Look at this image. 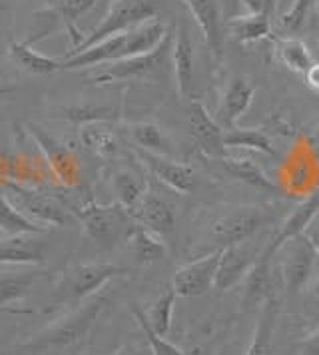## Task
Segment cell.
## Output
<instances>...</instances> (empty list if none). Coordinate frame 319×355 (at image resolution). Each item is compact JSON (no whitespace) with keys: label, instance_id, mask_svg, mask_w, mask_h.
Wrapping results in <instances>:
<instances>
[{"label":"cell","instance_id":"obj_12","mask_svg":"<svg viewBox=\"0 0 319 355\" xmlns=\"http://www.w3.org/2000/svg\"><path fill=\"white\" fill-rule=\"evenodd\" d=\"M94 4L96 0H54V2L48 6V10L36 15L38 20H42L44 24L38 28V34L28 38L26 42L32 46L34 42L46 38L48 34H50V31L56 26V22H62L64 26H66V31H68V34H70V40H72L74 49H76L80 42L84 40V36H82V33L78 31L76 22H78V18L84 17Z\"/></svg>","mask_w":319,"mask_h":355},{"label":"cell","instance_id":"obj_48","mask_svg":"<svg viewBox=\"0 0 319 355\" xmlns=\"http://www.w3.org/2000/svg\"><path fill=\"white\" fill-rule=\"evenodd\" d=\"M44 2H46L48 6H50V4H52V2H54V0H44Z\"/></svg>","mask_w":319,"mask_h":355},{"label":"cell","instance_id":"obj_36","mask_svg":"<svg viewBox=\"0 0 319 355\" xmlns=\"http://www.w3.org/2000/svg\"><path fill=\"white\" fill-rule=\"evenodd\" d=\"M311 4L313 0H293L291 6L287 8L284 15L275 18V31L277 36H295L303 31L307 17L311 12Z\"/></svg>","mask_w":319,"mask_h":355},{"label":"cell","instance_id":"obj_34","mask_svg":"<svg viewBox=\"0 0 319 355\" xmlns=\"http://www.w3.org/2000/svg\"><path fill=\"white\" fill-rule=\"evenodd\" d=\"M114 192L118 194V202L130 210L148 192V180L134 170H120L114 176Z\"/></svg>","mask_w":319,"mask_h":355},{"label":"cell","instance_id":"obj_7","mask_svg":"<svg viewBox=\"0 0 319 355\" xmlns=\"http://www.w3.org/2000/svg\"><path fill=\"white\" fill-rule=\"evenodd\" d=\"M172 38H174V31H170L168 36L160 42V46H156L152 52L128 58V60H120L114 64H106L102 72L92 76V80L96 84H112V82L120 80L156 78L172 54Z\"/></svg>","mask_w":319,"mask_h":355},{"label":"cell","instance_id":"obj_28","mask_svg":"<svg viewBox=\"0 0 319 355\" xmlns=\"http://www.w3.org/2000/svg\"><path fill=\"white\" fill-rule=\"evenodd\" d=\"M42 277H46V272L38 266H32L31 270L0 275V306H10L16 300H22L32 290V286Z\"/></svg>","mask_w":319,"mask_h":355},{"label":"cell","instance_id":"obj_31","mask_svg":"<svg viewBox=\"0 0 319 355\" xmlns=\"http://www.w3.org/2000/svg\"><path fill=\"white\" fill-rule=\"evenodd\" d=\"M80 138H82V144L98 158L110 160L118 154V140H116L114 132L102 128L100 122L80 126Z\"/></svg>","mask_w":319,"mask_h":355},{"label":"cell","instance_id":"obj_5","mask_svg":"<svg viewBox=\"0 0 319 355\" xmlns=\"http://www.w3.org/2000/svg\"><path fill=\"white\" fill-rule=\"evenodd\" d=\"M162 4H164V0H112L104 18L88 33V36L80 42L76 49L70 50L68 56L88 50L92 44L108 38L112 34L126 33V31H132L144 22L158 18Z\"/></svg>","mask_w":319,"mask_h":355},{"label":"cell","instance_id":"obj_24","mask_svg":"<svg viewBox=\"0 0 319 355\" xmlns=\"http://www.w3.org/2000/svg\"><path fill=\"white\" fill-rule=\"evenodd\" d=\"M271 42H273V54H275L277 62L289 68L291 72H298V74L305 76V72L316 62L313 54L298 38H291V36H271Z\"/></svg>","mask_w":319,"mask_h":355},{"label":"cell","instance_id":"obj_17","mask_svg":"<svg viewBox=\"0 0 319 355\" xmlns=\"http://www.w3.org/2000/svg\"><path fill=\"white\" fill-rule=\"evenodd\" d=\"M257 258H259L257 250L248 242L222 250L220 266L216 272V288L220 291L236 288L239 282L245 279L248 274L254 270Z\"/></svg>","mask_w":319,"mask_h":355},{"label":"cell","instance_id":"obj_2","mask_svg":"<svg viewBox=\"0 0 319 355\" xmlns=\"http://www.w3.org/2000/svg\"><path fill=\"white\" fill-rule=\"evenodd\" d=\"M106 304H108L106 297L94 295L92 300H88L78 309H74L64 320L50 325L44 331H40L38 336H34L24 343H18L10 349H2L0 355H36L42 354V352H50V349L70 347L90 334V329L98 322V318L104 311Z\"/></svg>","mask_w":319,"mask_h":355},{"label":"cell","instance_id":"obj_1","mask_svg":"<svg viewBox=\"0 0 319 355\" xmlns=\"http://www.w3.org/2000/svg\"><path fill=\"white\" fill-rule=\"evenodd\" d=\"M168 28L158 18L144 22L140 26L126 31V33L112 34L108 38L92 44L88 50L72 54L60 60V72L64 70H84L128 60L134 56H142L160 46V42L168 36Z\"/></svg>","mask_w":319,"mask_h":355},{"label":"cell","instance_id":"obj_27","mask_svg":"<svg viewBox=\"0 0 319 355\" xmlns=\"http://www.w3.org/2000/svg\"><path fill=\"white\" fill-rule=\"evenodd\" d=\"M223 144L227 150L232 148H241V150H254L259 154H266L275 158L277 152L271 144L270 134L266 128H239L234 126L230 130H223Z\"/></svg>","mask_w":319,"mask_h":355},{"label":"cell","instance_id":"obj_43","mask_svg":"<svg viewBox=\"0 0 319 355\" xmlns=\"http://www.w3.org/2000/svg\"><path fill=\"white\" fill-rule=\"evenodd\" d=\"M305 82H307L309 88L319 92V62H313V66L305 72Z\"/></svg>","mask_w":319,"mask_h":355},{"label":"cell","instance_id":"obj_26","mask_svg":"<svg viewBox=\"0 0 319 355\" xmlns=\"http://www.w3.org/2000/svg\"><path fill=\"white\" fill-rule=\"evenodd\" d=\"M8 54L15 60L16 66H20L22 70H26L31 74L46 76V74L60 72V60H54V58H50L46 54L36 52L26 40H15V42H10Z\"/></svg>","mask_w":319,"mask_h":355},{"label":"cell","instance_id":"obj_35","mask_svg":"<svg viewBox=\"0 0 319 355\" xmlns=\"http://www.w3.org/2000/svg\"><path fill=\"white\" fill-rule=\"evenodd\" d=\"M248 284L243 291V300L241 304L254 306V304H264L266 300H270L271 290V277H270V261H255L254 270L248 274Z\"/></svg>","mask_w":319,"mask_h":355},{"label":"cell","instance_id":"obj_6","mask_svg":"<svg viewBox=\"0 0 319 355\" xmlns=\"http://www.w3.org/2000/svg\"><path fill=\"white\" fill-rule=\"evenodd\" d=\"M273 216L275 210L271 206H241L222 216L209 227V242H214V252L252 240L261 227L270 224Z\"/></svg>","mask_w":319,"mask_h":355},{"label":"cell","instance_id":"obj_49","mask_svg":"<svg viewBox=\"0 0 319 355\" xmlns=\"http://www.w3.org/2000/svg\"><path fill=\"white\" fill-rule=\"evenodd\" d=\"M318 284H319V282H318ZM318 291H319V286H318Z\"/></svg>","mask_w":319,"mask_h":355},{"label":"cell","instance_id":"obj_22","mask_svg":"<svg viewBox=\"0 0 319 355\" xmlns=\"http://www.w3.org/2000/svg\"><path fill=\"white\" fill-rule=\"evenodd\" d=\"M279 322V304L270 297L261 304L254 336L245 349V355H273V339Z\"/></svg>","mask_w":319,"mask_h":355},{"label":"cell","instance_id":"obj_32","mask_svg":"<svg viewBox=\"0 0 319 355\" xmlns=\"http://www.w3.org/2000/svg\"><path fill=\"white\" fill-rule=\"evenodd\" d=\"M128 242L132 243V250H134V256L138 259V263L142 266H152L160 259L166 256V243L164 240L148 232L146 227L136 226V230L132 232L130 240Z\"/></svg>","mask_w":319,"mask_h":355},{"label":"cell","instance_id":"obj_21","mask_svg":"<svg viewBox=\"0 0 319 355\" xmlns=\"http://www.w3.org/2000/svg\"><path fill=\"white\" fill-rule=\"evenodd\" d=\"M172 64H174L175 86L180 96L191 98L193 88V70H196V52L193 42L184 24H178L172 38Z\"/></svg>","mask_w":319,"mask_h":355},{"label":"cell","instance_id":"obj_11","mask_svg":"<svg viewBox=\"0 0 319 355\" xmlns=\"http://www.w3.org/2000/svg\"><path fill=\"white\" fill-rule=\"evenodd\" d=\"M222 250L209 252L202 258L175 270L172 277V290L178 297H200L216 286V272L220 266Z\"/></svg>","mask_w":319,"mask_h":355},{"label":"cell","instance_id":"obj_39","mask_svg":"<svg viewBox=\"0 0 319 355\" xmlns=\"http://www.w3.org/2000/svg\"><path fill=\"white\" fill-rule=\"evenodd\" d=\"M295 355H319V327L295 345Z\"/></svg>","mask_w":319,"mask_h":355},{"label":"cell","instance_id":"obj_23","mask_svg":"<svg viewBox=\"0 0 319 355\" xmlns=\"http://www.w3.org/2000/svg\"><path fill=\"white\" fill-rule=\"evenodd\" d=\"M220 162L225 168V172L230 176L236 178V180H239V182L252 186L255 190L268 192V194L284 196V190L279 188V184H275L252 158H232V156H225Z\"/></svg>","mask_w":319,"mask_h":355},{"label":"cell","instance_id":"obj_20","mask_svg":"<svg viewBox=\"0 0 319 355\" xmlns=\"http://www.w3.org/2000/svg\"><path fill=\"white\" fill-rule=\"evenodd\" d=\"M255 88L252 82L245 76H234L227 82L225 90H223L218 112H216V120L223 130L234 128L238 124V120L245 114L250 108L252 100H254Z\"/></svg>","mask_w":319,"mask_h":355},{"label":"cell","instance_id":"obj_37","mask_svg":"<svg viewBox=\"0 0 319 355\" xmlns=\"http://www.w3.org/2000/svg\"><path fill=\"white\" fill-rule=\"evenodd\" d=\"M132 313H134V318H136V322L138 325L142 327L144 336L148 339V345H150V349H152V354L154 355H186L180 347H175L174 343H170L166 338H162L158 334H154L152 329H150V325L146 323V318H144V309L142 307H138L136 304H132Z\"/></svg>","mask_w":319,"mask_h":355},{"label":"cell","instance_id":"obj_8","mask_svg":"<svg viewBox=\"0 0 319 355\" xmlns=\"http://www.w3.org/2000/svg\"><path fill=\"white\" fill-rule=\"evenodd\" d=\"M279 268L287 295H295L307 286L313 272L318 274V258L309 240L300 234L279 248Z\"/></svg>","mask_w":319,"mask_h":355},{"label":"cell","instance_id":"obj_16","mask_svg":"<svg viewBox=\"0 0 319 355\" xmlns=\"http://www.w3.org/2000/svg\"><path fill=\"white\" fill-rule=\"evenodd\" d=\"M188 124L198 148L214 160H223L227 154V148L223 144V128L218 120L207 112V108L200 100H191L188 108Z\"/></svg>","mask_w":319,"mask_h":355},{"label":"cell","instance_id":"obj_47","mask_svg":"<svg viewBox=\"0 0 319 355\" xmlns=\"http://www.w3.org/2000/svg\"><path fill=\"white\" fill-rule=\"evenodd\" d=\"M316 142L319 144V124H318V130H316Z\"/></svg>","mask_w":319,"mask_h":355},{"label":"cell","instance_id":"obj_38","mask_svg":"<svg viewBox=\"0 0 319 355\" xmlns=\"http://www.w3.org/2000/svg\"><path fill=\"white\" fill-rule=\"evenodd\" d=\"M66 120L76 124V126H84V124H94V122H106V120H114L116 112L112 108L106 106H92V104H86V106H72L66 110Z\"/></svg>","mask_w":319,"mask_h":355},{"label":"cell","instance_id":"obj_15","mask_svg":"<svg viewBox=\"0 0 319 355\" xmlns=\"http://www.w3.org/2000/svg\"><path fill=\"white\" fill-rule=\"evenodd\" d=\"M130 214H132V218L136 220L138 226L146 227L148 232L156 234L162 240L174 234V204H172L170 200H166L164 196L150 192V188H148V192L138 200V204L130 208Z\"/></svg>","mask_w":319,"mask_h":355},{"label":"cell","instance_id":"obj_42","mask_svg":"<svg viewBox=\"0 0 319 355\" xmlns=\"http://www.w3.org/2000/svg\"><path fill=\"white\" fill-rule=\"evenodd\" d=\"M108 355H154L152 354V349H150V345L148 347H142V345H138V343H128L124 347H120V349H116V352H112Z\"/></svg>","mask_w":319,"mask_h":355},{"label":"cell","instance_id":"obj_3","mask_svg":"<svg viewBox=\"0 0 319 355\" xmlns=\"http://www.w3.org/2000/svg\"><path fill=\"white\" fill-rule=\"evenodd\" d=\"M128 272L130 270L124 266L106 263V261L68 266L50 297V307H46V311L64 306H78L80 302L92 297L96 291L102 290L110 279L126 275Z\"/></svg>","mask_w":319,"mask_h":355},{"label":"cell","instance_id":"obj_40","mask_svg":"<svg viewBox=\"0 0 319 355\" xmlns=\"http://www.w3.org/2000/svg\"><path fill=\"white\" fill-rule=\"evenodd\" d=\"M241 2L248 8V12L273 18V8H275V2L277 0H241Z\"/></svg>","mask_w":319,"mask_h":355},{"label":"cell","instance_id":"obj_45","mask_svg":"<svg viewBox=\"0 0 319 355\" xmlns=\"http://www.w3.org/2000/svg\"><path fill=\"white\" fill-rule=\"evenodd\" d=\"M16 86H2L0 88V96H4V94H10V92H15Z\"/></svg>","mask_w":319,"mask_h":355},{"label":"cell","instance_id":"obj_14","mask_svg":"<svg viewBox=\"0 0 319 355\" xmlns=\"http://www.w3.org/2000/svg\"><path fill=\"white\" fill-rule=\"evenodd\" d=\"M136 156L152 176L160 180L162 184H166L168 188H172L178 194H191L196 190L198 176H196L193 168L188 164H182V162L174 160L170 156L144 152V150H138Z\"/></svg>","mask_w":319,"mask_h":355},{"label":"cell","instance_id":"obj_18","mask_svg":"<svg viewBox=\"0 0 319 355\" xmlns=\"http://www.w3.org/2000/svg\"><path fill=\"white\" fill-rule=\"evenodd\" d=\"M26 128H28V134L32 136V140L36 142V146L40 148V152L44 154L48 166H50V170L56 176V180L60 184L70 186L72 178L76 174V158H74L72 150H68V146L54 140L46 130L40 128L34 122H28Z\"/></svg>","mask_w":319,"mask_h":355},{"label":"cell","instance_id":"obj_29","mask_svg":"<svg viewBox=\"0 0 319 355\" xmlns=\"http://www.w3.org/2000/svg\"><path fill=\"white\" fill-rule=\"evenodd\" d=\"M132 142L138 146V150L152 152L160 156H170L172 154V142L154 122H130L126 126Z\"/></svg>","mask_w":319,"mask_h":355},{"label":"cell","instance_id":"obj_25","mask_svg":"<svg viewBox=\"0 0 319 355\" xmlns=\"http://www.w3.org/2000/svg\"><path fill=\"white\" fill-rule=\"evenodd\" d=\"M271 22L273 18L264 15L245 12L241 17L225 20V31L234 36V40L239 44H254L271 34Z\"/></svg>","mask_w":319,"mask_h":355},{"label":"cell","instance_id":"obj_33","mask_svg":"<svg viewBox=\"0 0 319 355\" xmlns=\"http://www.w3.org/2000/svg\"><path fill=\"white\" fill-rule=\"evenodd\" d=\"M178 300L175 291L172 288H168L166 291H162L158 295V300L152 304V307L148 311H144L146 323L150 325V329L158 336H166L172 327V313H174V304Z\"/></svg>","mask_w":319,"mask_h":355},{"label":"cell","instance_id":"obj_46","mask_svg":"<svg viewBox=\"0 0 319 355\" xmlns=\"http://www.w3.org/2000/svg\"><path fill=\"white\" fill-rule=\"evenodd\" d=\"M316 28L319 31V0H318V4H316Z\"/></svg>","mask_w":319,"mask_h":355},{"label":"cell","instance_id":"obj_30","mask_svg":"<svg viewBox=\"0 0 319 355\" xmlns=\"http://www.w3.org/2000/svg\"><path fill=\"white\" fill-rule=\"evenodd\" d=\"M0 232H4L6 236H15V234H46L48 227L32 222L31 218H26L22 211L16 208L8 196L0 192Z\"/></svg>","mask_w":319,"mask_h":355},{"label":"cell","instance_id":"obj_4","mask_svg":"<svg viewBox=\"0 0 319 355\" xmlns=\"http://www.w3.org/2000/svg\"><path fill=\"white\" fill-rule=\"evenodd\" d=\"M78 216L88 240L104 252L114 250L122 242H128L132 232L138 226L130 210L120 202L108 206L90 202L80 208Z\"/></svg>","mask_w":319,"mask_h":355},{"label":"cell","instance_id":"obj_19","mask_svg":"<svg viewBox=\"0 0 319 355\" xmlns=\"http://www.w3.org/2000/svg\"><path fill=\"white\" fill-rule=\"evenodd\" d=\"M40 234H15L0 240V263L4 266H42L46 261L48 243Z\"/></svg>","mask_w":319,"mask_h":355},{"label":"cell","instance_id":"obj_44","mask_svg":"<svg viewBox=\"0 0 319 355\" xmlns=\"http://www.w3.org/2000/svg\"><path fill=\"white\" fill-rule=\"evenodd\" d=\"M0 313H10V315H32L34 311L28 307H12V306H0Z\"/></svg>","mask_w":319,"mask_h":355},{"label":"cell","instance_id":"obj_9","mask_svg":"<svg viewBox=\"0 0 319 355\" xmlns=\"http://www.w3.org/2000/svg\"><path fill=\"white\" fill-rule=\"evenodd\" d=\"M8 194L15 200L16 208L22 210L26 218L44 226H66L72 222V214L54 196H48L40 190H31L24 186L8 184Z\"/></svg>","mask_w":319,"mask_h":355},{"label":"cell","instance_id":"obj_13","mask_svg":"<svg viewBox=\"0 0 319 355\" xmlns=\"http://www.w3.org/2000/svg\"><path fill=\"white\" fill-rule=\"evenodd\" d=\"M188 6L196 24L204 34V42L214 58L220 64L223 58V42H225V20L222 15L220 0H180Z\"/></svg>","mask_w":319,"mask_h":355},{"label":"cell","instance_id":"obj_10","mask_svg":"<svg viewBox=\"0 0 319 355\" xmlns=\"http://www.w3.org/2000/svg\"><path fill=\"white\" fill-rule=\"evenodd\" d=\"M319 162L318 152L311 146L300 144L295 148L293 156L287 160L286 168L282 170V184L279 188L284 190V196L298 198L316 192L319 186Z\"/></svg>","mask_w":319,"mask_h":355},{"label":"cell","instance_id":"obj_41","mask_svg":"<svg viewBox=\"0 0 319 355\" xmlns=\"http://www.w3.org/2000/svg\"><path fill=\"white\" fill-rule=\"evenodd\" d=\"M303 236L309 240V243L316 250V258H318V282H319V211L311 218V222L303 230Z\"/></svg>","mask_w":319,"mask_h":355}]
</instances>
